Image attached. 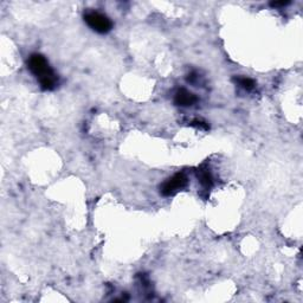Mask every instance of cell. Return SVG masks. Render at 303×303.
<instances>
[{"label": "cell", "mask_w": 303, "mask_h": 303, "mask_svg": "<svg viewBox=\"0 0 303 303\" xmlns=\"http://www.w3.org/2000/svg\"><path fill=\"white\" fill-rule=\"evenodd\" d=\"M28 68L39 81L43 90H54L56 88L57 77L43 55H31L28 60Z\"/></svg>", "instance_id": "1"}, {"label": "cell", "mask_w": 303, "mask_h": 303, "mask_svg": "<svg viewBox=\"0 0 303 303\" xmlns=\"http://www.w3.org/2000/svg\"><path fill=\"white\" fill-rule=\"evenodd\" d=\"M200 183L204 187L209 189L212 185V177L210 174L209 171H201L200 172Z\"/></svg>", "instance_id": "6"}, {"label": "cell", "mask_w": 303, "mask_h": 303, "mask_svg": "<svg viewBox=\"0 0 303 303\" xmlns=\"http://www.w3.org/2000/svg\"><path fill=\"white\" fill-rule=\"evenodd\" d=\"M84 22L91 30L96 31V32L99 33L109 32L112 28L111 20L107 16H105V14L96 12V11H91V12L85 13Z\"/></svg>", "instance_id": "2"}, {"label": "cell", "mask_w": 303, "mask_h": 303, "mask_svg": "<svg viewBox=\"0 0 303 303\" xmlns=\"http://www.w3.org/2000/svg\"><path fill=\"white\" fill-rule=\"evenodd\" d=\"M236 81H237L238 84L241 85L243 89H245V90H252L256 85L255 82H253V80L248 79V77H239V79H237Z\"/></svg>", "instance_id": "5"}, {"label": "cell", "mask_w": 303, "mask_h": 303, "mask_svg": "<svg viewBox=\"0 0 303 303\" xmlns=\"http://www.w3.org/2000/svg\"><path fill=\"white\" fill-rule=\"evenodd\" d=\"M186 184H187V178L185 177L184 173H178V174H175L174 177L168 179V180L163 185V187H161V193H163L164 195L174 194L178 190L183 189Z\"/></svg>", "instance_id": "3"}, {"label": "cell", "mask_w": 303, "mask_h": 303, "mask_svg": "<svg viewBox=\"0 0 303 303\" xmlns=\"http://www.w3.org/2000/svg\"><path fill=\"white\" fill-rule=\"evenodd\" d=\"M289 4V1H281V2H273L271 6H285V5Z\"/></svg>", "instance_id": "7"}, {"label": "cell", "mask_w": 303, "mask_h": 303, "mask_svg": "<svg viewBox=\"0 0 303 303\" xmlns=\"http://www.w3.org/2000/svg\"><path fill=\"white\" fill-rule=\"evenodd\" d=\"M198 99L194 94L190 92L186 89H180L177 94H175L174 97V102L175 105L181 106V107H189L194 105L197 102Z\"/></svg>", "instance_id": "4"}]
</instances>
